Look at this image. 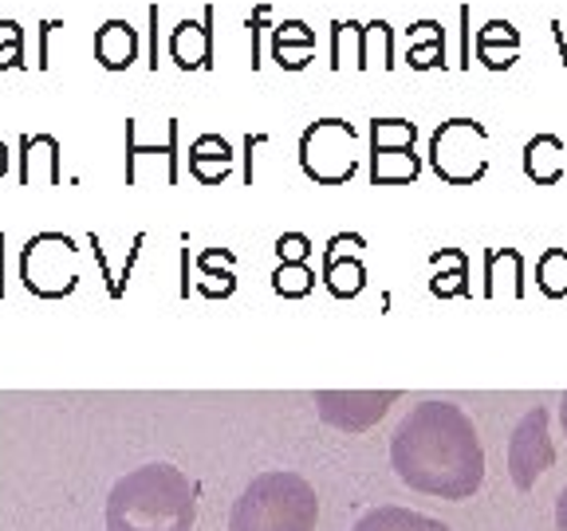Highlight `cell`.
I'll return each instance as SVG.
<instances>
[{
	"label": "cell",
	"mask_w": 567,
	"mask_h": 531,
	"mask_svg": "<svg viewBox=\"0 0 567 531\" xmlns=\"http://www.w3.org/2000/svg\"><path fill=\"white\" fill-rule=\"evenodd\" d=\"M390 465L406 488L437 500H470L485 485V445L453 402H422L390 437Z\"/></svg>",
	"instance_id": "obj_1"
},
{
	"label": "cell",
	"mask_w": 567,
	"mask_h": 531,
	"mask_svg": "<svg viewBox=\"0 0 567 531\" xmlns=\"http://www.w3.org/2000/svg\"><path fill=\"white\" fill-rule=\"evenodd\" d=\"M197 488L166 460L115 480L106 496V531H194Z\"/></svg>",
	"instance_id": "obj_2"
},
{
	"label": "cell",
	"mask_w": 567,
	"mask_h": 531,
	"mask_svg": "<svg viewBox=\"0 0 567 531\" xmlns=\"http://www.w3.org/2000/svg\"><path fill=\"white\" fill-rule=\"evenodd\" d=\"M319 496L300 472H260L233 504L229 531H316Z\"/></svg>",
	"instance_id": "obj_3"
},
{
	"label": "cell",
	"mask_w": 567,
	"mask_h": 531,
	"mask_svg": "<svg viewBox=\"0 0 567 531\" xmlns=\"http://www.w3.org/2000/svg\"><path fill=\"white\" fill-rule=\"evenodd\" d=\"M430 169L450 186H473L488 174V131L473 118H450L430 138Z\"/></svg>",
	"instance_id": "obj_4"
},
{
	"label": "cell",
	"mask_w": 567,
	"mask_h": 531,
	"mask_svg": "<svg viewBox=\"0 0 567 531\" xmlns=\"http://www.w3.org/2000/svg\"><path fill=\"white\" fill-rule=\"evenodd\" d=\"M354 142H359V131L343 118H319L303 131L300 138V166L311 181L319 186H343L351 181L354 169H359V158H354Z\"/></svg>",
	"instance_id": "obj_5"
},
{
	"label": "cell",
	"mask_w": 567,
	"mask_h": 531,
	"mask_svg": "<svg viewBox=\"0 0 567 531\" xmlns=\"http://www.w3.org/2000/svg\"><path fill=\"white\" fill-rule=\"evenodd\" d=\"M417 126L406 118H374L371 123V181L374 186H406L422 174L414 150Z\"/></svg>",
	"instance_id": "obj_6"
},
{
	"label": "cell",
	"mask_w": 567,
	"mask_h": 531,
	"mask_svg": "<svg viewBox=\"0 0 567 531\" xmlns=\"http://www.w3.org/2000/svg\"><path fill=\"white\" fill-rule=\"evenodd\" d=\"M551 465H556V445L548 437V409L536 406L520 417V425L508 437V477L520 492H528Z\"/></svg>",
	"instance_id": "obj_7"
},
{
	"label": "cell",
	"mask_w": 567,
	"mask_h": 531,
	"mask_svg": "<svg viewBox=\"0 0 567 531\" xmlns=\"http://www.w3.org/2000/svg\"><path fill=\"white\" fill-rule=\"evenodd\" d=\"M394 402H399L394 389H386V394H359V389L343 394V389H323V394L316 398V406H319V417H323L331 429H339V434L351 437V434H367V429H374Z\"/></svg>",
	"instance_id": "obj_8"
},
{
	"label": "cell",
	"mask_w": 567,
	"mask_h": 531,
	"mask_svg": "<svg viewBox=\"0 0 567 531\" xmlns=\"http://www.w3.org/2000/svg\"><path fill=\"white\" fill-rule=\"evenodd\" d=\"M213 9H205V20H182L169 32V60L182 71H202L213 60V32H209Z\"/></svg>",
	"instance_id": "obj_9"
},
{
	"label": "cell",
	"mask_w": 567,
	"mask_h": 531,
	"mask_svg": "<svg viewBox=\"0 0 567 531\" xmlns=\"http://www.w3.org/2000/svg\"><path fill=\"white\" fill-rule=\"evenodd\" d=\"M524 174L536 186H556L559 177L567 174V146L556 134H536L524 146Z\"/></svg>",
	"instance_id": "obj_10"
},
{
	"label": "cell",
	"mask_w": 567,
	"mask_h": 531,
	"mask_svg": "<svg viewBox=\"0 0 567 531\" xmlns=\"http://www.w3.org/2000/svg\"><path fill=\"white\" fill-rule=\"evenodd\" d=\"M138 55V32L131 28V20H106L95 32V60L106 71H126Z\"/></svg>",
	"instance_id": "obj_11"
},
{
	"label": "cell",
	"mask_w": 567,
	"mask_h": 531,
	"mask_svg": "<svg viewBox=\"0 0 567 531\" xmlns=\"http://www.w3.org/2000/svg\"><path fill=\"white\" fill-rule=\"evenodd\" d=\"M516 55H520V32H516L508 20H488L477 32V60L485 63L488 71L513 67Z\"/></svg>",
	"instance_id": "obj_12"
},
{
	"label": "cell",
	"mask_w": 567,
	"mask_h": 531,
	"mask_svg": "<svg viewBox=\"0 0 567 531\" xmlns=\"http://www.w3.org/2000/svg\"><path fill=\"white\" fill-rule=\"evenodd\" d=\"M189 169H194L197 181L217 186V181H225L233 169V146L221 138V134H202V138L189 146Z\"/></svg>",
	"instance_id": "obj_13"
},
{
	"label": "cell",
	"mask_w": 567,
	"mask_h": 531,
	"mask_svg": "<svg viewBox=\"0 0 567 531\" xmlns=\"http://www.w3.org/2000/svg\"><path fill=\"white\" fill-rule=\"evenodd\" d=\"M272 55H276V63L288 71L308 67V60L316 55V32H311L303 20H284L272 32Z\"/></svg>",
	"instance_id": "obj_14"
},
{
	"label": "cell",
	"mask_w": 567,
	"mask_h": 531,
	"mask_svg": "<svg viewBox=\"0 0 567 531\" xmlns=\"http://www.w3.org/2000/svg\"><path fill=\"white\" fill-rule=\"evenodd\" d=\"M323 283H328V292L339 295V300H354V295L363 292V283H367L363 260L343 257V252H339V237H331V244H328V260H323Z\"/></svg>",
	"instance_id": "obj_15"
},
{
	"label": "cell",
	"mask_w": 567,
	"mask_h": 531,
	"mask_svg": "<svg viewBox=\"0 0 567 531\" xmlns=\"http://www.w3.org/2000/svg\"><path fill=\"white\" fill-rule=\"evenodd\" d=\"M351 531H450V523L434 520V516L410 512V508H371Z\"/></svg>",
	"instance_id": "obj_16"
},
{
	"label": "cell",
	"mask_w": 567,
	"mask_h": 531,
	"mask_svg": "<svg viewBox=\"0 0 567 531\" xmlns=\"http://www.w3.org/2000/svg\"><path fill=\"white\" fill-rule=\"evenodd\" d=\"M410 67H442L445 63V35L437 20H422V24L410 28V48H406Z\"/></svg>",
	"instance_id": "obj_17"
},
{
	"label": "cell",
	"mask_w": 567,
	"mask_h": 531,
	"mask_svg": "<svg viewBox=\"0 0 567 531\" xmlns=\"http://www.w3.org/2000/svg\"><path fill=\"white\" fill-rule=\"evenodd\" d=\"M536 280H540V292L559 300L567 295V248H548L536 264Z\"/></svg>",
	"instance_id": "obj_18"
},
{
	"label": "cell",
	"mask_w": 567,
	"mask_h": 531,
	"mask_svg": "<svg viewBox=\"0 0 567 531\" xmlns=\"http://www.w3.org/2000/svg\"><path fill=\"white\" fill-rule=\"evenodd\" d=\"M470 260H465V252H457L453 248V268L450 272H437L434 275V283H430V292L434 295H442V300H450V295H465L470 292Z\"/></svg>",
	"instance_id": "obj_19"
},
{
	"label": "cell",
	"mask_w": 567,
	"mask_h": 531,
	"mask_svg": "<svg viewBox=\"0 0 567 531\" xmlns=\"http://www.w3.org/2000/svg\"><path fill=\"white\" fill-rule=\"evenodd\" d=\"M272 288L280 295H288V300H300V295H308L311 288H316V272H311L308 264H284L280 272L272 275Z\"/></svg>",
	"instance_id": "obj_20"
},
{
	"label": "cell",
	"mask_w": 567,
	"mask_h": 531,
	"mask_svg": "<svg viewBox=\"0 0 567 531\" xmlns=\"http://www.w3.org/2000/svg\"><path fill=\"white\" fill-rule=\"evenodd\" d=\"M4 28V44H0V67H20V55H24V32H20L17 20H0Z\"/></svg>",
	"instance_id": "obj_21"
},
{
	"label": "cell",
	"mask_w": 567,
	"mask_h": 531,
	"mask_svg": "<svg viewBox=\"0 0 567 531\" xmlns=\"http://www.w3.org/2000/svg\"><path fill=\"white\" fill-rule=\"evenodd\" d=\"M276 252H280L284 264H308L311 240H308V237H300V232H288V237L276 240Z\"/></svg>",
	"instance_id": "obj_22"
},
{
	"label": "cell",
	"mask_w": 567,
	"mask_h": 531,
	"mask_svg": "<svg viewBox=\"0 0 567 531\" xmlns=\"http://www.w3.org/2000/svg\"><path fill=\"white\" fill-rule=\"evenodd\" d=\"M556 531H567V485H564V492L556 496Z\"/></svg>",
	"instance_id": "obj_23"
},
{
	"label": "cell",
	"mask_w": 567,
	"mask_h": 531,
	"mask_svg": "<svg viewBox=\"0 0 567 531\" xmlns=\"http://www.w3.org/2000/svg\"><path fill=\"white\" fill-rule=\"evenodd\" d=\"M4 169H9V150H4V142H0V177H4Z\"/></svg>",
	"instance_id": "obj_24"
},
{
	"label": "cell",
	"mask_w": 567,
	"mask_h": 531,
	"mask_svg": "<svg viewBox=\"0 0 567 531\" xmlns=\"http://www.w3.org/2000/svg\"><path fill=\"white\" fill-rule=\"evenodd\" d=\"M559 421H564V437H567V394H564V402H559Z\"/></svg>",
	"instance_id": "obj_25"
}]
</instances>
